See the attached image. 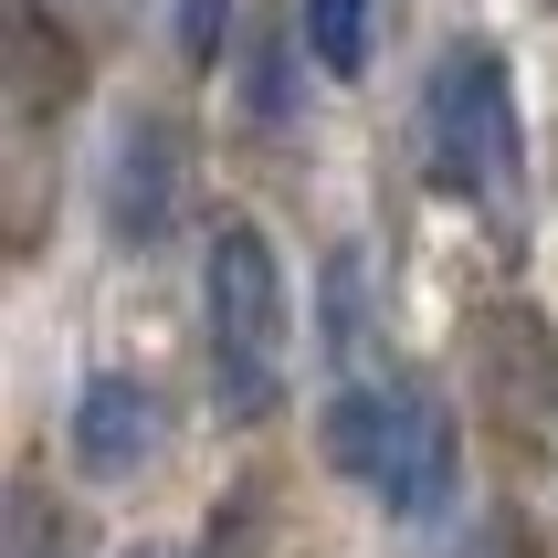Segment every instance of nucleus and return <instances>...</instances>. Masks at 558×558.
Wrapping results in <instances>:
<instances>
[{
  "instance_id": "obj_4",
  "label": "nucleus",
  "mask_w": 558,
  "mask_h": 558,
  "mask_svg": "<svg viewBox=\"0 0 558 558\" xmlns=\"http://www.w3.org/2000/svg\"><path fill=\"white\" fill-rule=\"evenodd\" d=\"M74 474L85 485H126V474L148 464V442H158V401L137 390L126 369H95L85 390H74Z\"/></svg>"
},
{
  "instance_id": "obj_1",
  "label": "nucleus",
  "mask_w": 558,
  "mask_h": 558,
  "mask_svg": "<svg viewBox=\"0 0 558 558\" xmlns=\"http://www.w3.org/2000/svg\"><path fill=\"white\" fill-rule=\"evenodd\" d=\"M316 442H327V464H338L348 485H369L411 527L453 506V411H442L433 390L390 379V369H338Z\"/></svg>"
},
{
  "instance_id": "obj_5",
  "label": "nucleus",
  "mask_w": 558,
  "mask_h": 558,
  "mask_svg": "<svg viewBox=\"0 0 558 558\" xmlns=\"http://www.w3.org/2000/svg\"><path fill=\"white\" fill-rule=\"evenodd\" d=\"M169 211H180V137H169V117H126L117 169H106V221L126 243H148Z\"/></svg>"
},
{
  "instance_id": "obj_7",
  "label": "nucleus",
  "mask_w": 558,
  "mask_h": 558,
  "mask_svg": "<svg viewBox=\"0 0 558 558\" xmlns=\"http://www.w3.org/2000/svg\"><path fill=\"white\" fill-rule=\"evenodd\" d=\"M221 22H232V0H169V43H180L190 63L221 53Z\"/></svg>"
},
{
  "instance_id": "obj_3",
  "label": "nucleus",
  "mask_w": 558,
  "mask_h": 558,
  "mask_svg": "<svg viewBox=\"0 0 558 558\" xmlns=\"http://www.w3.org/2000/svg\"><path fill=\"white\" fill-rule=\"evenodd\" d=\"M422 158L453 201L517 190V74L496 43H453L422 85Z\"/></svg>"
},
{
  "instance_id": "obj_6",
  "label": "nucleus",
  "mask_w": 558,
  "mask_h": 558,
  "mask_svg": "<svg viewBox=\"0 0 558 558\" xmlns=\"http://www.w3.org/2000/svg\"><path fill=\"white\" fill-rule=\"evenodd\" d=\"M306 53L338 85H359L369 74V0H306Z\"/></svg>"
},
{
  "instance_id": "obj_8",
  "label": "nucleus",
  "mask_w": 558,
  "mask_h": 558,
  "mask_svg": "<svg viewBox=\"0 0 558 558\" xmlns=\"http://www.w3.org/2000/svg\"><path fill=\"white\" fill-rule=\"evenodd\" d=\"M11 558H63V548H53V517H43V496H11Z\"/></svg>"
},
{
  "instance_id": "obj_2",
  "label": "nucleus",
  "mask_w": 558,
  "mask_h": 558,
  "mask_svg": "<svg viewBox=\"0 0 558 558\" xmlns=\"http://www.w3.org/2000/svg\"><path fill=\"white\" fill-rule=\"evenodd\" d=\"M201 316H211V379H221V411L232 422H264L284 390V275H275V243L264 221H221L211 253H201Z\"/></svg>"
},
{
  "instance_id": "obj_9",
  "label": "nucleus",
  "mask_w": 558,
  "mask_h": 558,
  "mask_svg": "<svg viewBox=\"0 0 558 558\" xmlns=\"http://www.w3.org/2000/svg\"><path fill=\"white\" fill-rule=\"evenodd\" d=\"M126 558H169V548H126Z\"/></svg>"
}]
</instances>
